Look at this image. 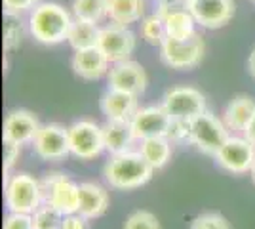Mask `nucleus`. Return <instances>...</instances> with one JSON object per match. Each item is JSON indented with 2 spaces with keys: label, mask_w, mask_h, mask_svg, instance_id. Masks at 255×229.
Returning a JSON list of instances; mask_svg holds the SVG:
<instances>
[{
  "label": "nucleus",
  "mask_w": 255,
  "mask_h": 229,
  "mask_svg": "<svg viewBox=\"0 0 255 229\" xmlns=\"http://www.w3.org/2000/svg\"><path fill=\"white\" fill-rule=\"evenodd\" d=\"M152 172L154 168L149 164V161L141 153L133 151L111 155V159L105 164V180L109 182V186L120 191H129L145 186L152 178Z\"/></svg>",
  "instance_id": "obj_1"
},
{
  "label": "nucleus",
  "mask_w": 255,
  "mask_h": 229,
  "mask_svg": "<svg viewBox=\"0 0 255 229\" xmlns=\"http://www.w3.org/2000/svg\"><path fill=\"white\" fill-rule=\"evenodd\" d=\"M73 25L71 13L55 2H40L31 10L29 31L40 44H59L67 40Z\"/></svg>",
  "instance_id": "obj_2"
},
{
  "label": "nucleus",
  "mask_w": 255,
  "mask_h": 229,
  "mask_svg": "<svg viewBox=\"0 0 255 229\" xmlns=\"http://www.w3.org/2000/svg\"><path fill=\"white\" fill-rule=\"evenodd\" d=\"M42 203L55 207L63 214H76L80 207V186L63 172H46L40 180Z\"/></svg>",
  "instance_id": "obj_3"
},
{
  "label": "nucleus",
  "mask_w": 255,
  "mask_h": 229,
  "mask_svg": "<svg viewBox=\"0 0 255 229\" xmlns=\"http://www.w3.org/2000/svg\"><path fill=\"white\" fill-rule=\"evenodd\" d=\"M4 201L10 212L32 214L42 205V189L40 182L31 174H15L6 180L4 187Z\"/></svg>",
  "instance_id": "obj_4"
},
{
  "label": "nucleus",
  "mask_w": 255,
  "mask_h": 229,
  "mask_svg": "<svg viewBox=\"0 0 255 229\" xmlns=\"http://www.w3.org/2000/svg\"><path fill=\"white\" fill-rule=\"evenodd\" d=\"M204 57V42L194 33L187 38H164L160 44V59L171 69L189 71L194 69Z\"/></svg>",
  "instance_id": "obj_5"
},
{
  "label": "nucleus",
  "mask_w": 255,
  "mask_h": 229,
  "mask_svg": "<svg viewBox=\"0 0 255 229\" xmlns=\"http://www.w3.org/2000/svg\"><path fill=\"white\" fill-rule=\"evenodd\" d=\"M229 130L217 117H213L212 113L204 111L202 115H198L196 119L191 120V138L189 142L196 145L200 151L208 155H215L225 142L229 140Z\"/></svg>",
  "instance_id": "obj_6"
},
{
  "label": "nucleus",
  "mask_w": 255,
  "mask_h": 229,
  "mask_svg": "<svg viewBox=\"0 0 255 229\" xmlns=\"http://www.w3.org/2000/svg\"><path fill=\"white\" fill-rule=\"evenodd\" d=\"M162 107L171 119L192 120L206 111V98L196 88L177 86L164 94Z\"/></svg>",
  "instance_id": "obj_7"
},
{
  "label": "nucleus",
  "mask_w": 255,
  "mask_h": 229,
  "mask_svg": "<svg viewBox=\"0 0 255 229\" xmlns=\"http://www.w3.org/2000/svg\"><path fill=\"white\" fill-rule=\"evenodd\" d=\"M69 147L76 159L90 161L101 155L105 149L103 142V128H99L96 122L80 120L69 128Z\"/></svg>",
  "instance_id": "obj_8"
},
{
  "label": "nucleus",
  "mask_w": 255,
  "mask_h": 229,
  "mask_svg": "<svg viewBox=\"0 0 255 229\" xmlns=\"http://www.w3.org/2000/svg\"><path fill=\"white\" fill-rule=\"evenodd\" d=\"M97 46L107 55L111 63H120L129 59V55L135 50V34L124 25L111 23L101 27L99 31V42Z\"/></svg>",
  "instance_id": "obj_9"
},
{
  "label": "nucleus",
  "mask_w": 255,
  "mask_h": 229,
  "mask_svg": "<svg viewBox=\"0 0 255 229\" xmlns=\"http://www.w3.org/2000/svg\"><path fill=\"white\" fill-rule=\"evenodd\" d=\"M217 164L231 174H246L255 163V145L246 138H229L213 155Z\"/></svg>",
  "instance_id": "obj_10"
},
{
  "label": "nucleus",
  "mask_w": 255,
  "mask_h": 229,
  "mask_svg": "<svg viewBox=\"0 0 255 229\" xmlns=\"http://www.w3.org/2000/svg\"><path fill=\"white\" fill-rule=\"evenodd\" d=\"M32 147H34V153L44 161H61L71 153L69 128H63L59 124L40 126L36 138L32 140Z\"/></svg>",
  "instance_id": "obj_11"
},
{
  "label": "nucleus",
  "mask_w": 255,
  "mask_h": 229,
  "mask_svg": "<svg viewBox=\"0 0 255 229\" xmlns=\"http://www.w3.org/2000/svg\"><path fill=\"white\" fill-rule=\"evenodd\" d=\"M109 88L111 90H120V92H128L133 96H141L147 88V73L145 69L135 63V61H120L109 69Z\"/></svg>",
  "instance_id": "obj_12"
},
{
  "label": "nucleus",
  "mask_w": 255,
  "mask_h": 229,
  "mask_svg": "<svg viewBox=\"0 0 255 229\" xmlns=\"http://www.w3.org/2000/svg\"><path fill=\"white\" fill-rule=\"evenodd\" d=\"M189 10L204 29H219L233 19V0H191Z\"/></svg>",
  "instance_id": "obj_13"
},
{
  "label": "nucleus",
  "mask_w": 255,
  "mask_h": 229,
  "mask_svg": "<svg viewBox=\"0 0 255 229\" xmlns=\"http://www.w3.org/2000/svg\"><path fill=\"white\" fill-rule=\"evenodd\" d=\"M170 120L171 117L162 105H150V107L137 109V113L129 122H131V130L135 134V138L145 140V138H154V136H166Z\"/></svg>",
  "instance_id": "obj_14"
},
{
  "label": "nucleus",
  "mask_w": 255,
  "mask_h": 229,
  "mask_svg": "<svg viewBox=\"0 0 255 229\" xmlns=\"http://www.w3.org/2000/svg\"><path fill=\"white\" fill-rule=\"evenodd\" d=\"M40 130V124L36 117L32 115L31 111H11L10 115L4 120V130H2V136L4 140H10V142H15L23 145L27 142H32L36 138V134Z\"/></svg>",
  "instance_id": "obj_15"
},
{
  "label": "nucleus",
  "mask_w": 255,
  "mask_h": 229,
  "mask_svg": "<svg viewBox=\"0 0 255 229\" xmlns=\"http://www.w3.org/2000/svg\"><path fill=\"white\" fill-rule=\"evenodd\" d=\"M101 111L109 120L129 122L137 113V96L109 88V92L101 98Z\"/></svg>",
  "instance_id": "obj_16"
},
{
  "label": "nucleus",
  "mask_w": 255,
  "mask_h": 229,
  "mask_svg": "<svg viewBox=\"0 0 255 229\" xmlns=\"http://www.w3.org/2000/svg\"><path fill=\"white\" fill-rule=\"evenodd\" d=\"M109 59L101 52L99 46L94 48H86V50H76L73 57V69L78 76H82L86 80H97L101 76L109 73Z\"/></svg>",
  "instance_id": "obj_17"
},
{
  "label": "nucleus",
  "mask_w": 255,
  "mask_h": 229,
  "mask_svg": "<svg viewBox=\"0 0 255 229\" xmlns=\"http://www.w3.org/2000/svg\"><path fill=\"white\" fill-rule=\"evenodd\" d=\"M109 208V193L97 184H80V207L78 214L88 220L103 216Z\"/></svg>",
  "instance_id": "obj_18"
},
{
  "label": "nucleus",
  "mask_w": 255,
  "mask_h": 229,
  "mask_svg": "<svg viewBox=\"0 0 255 229\" xmlns=\"http://www.w3.org/2000/svg\"><path fill=\"white\" fill-rule=\"evenodd\" d=\"M133 140H135V134L131 130V122L109 120L103 126V142H105V149L111 155L128 151Z\"/></svg>",
  "instance_id": "obj_19"
},
{
  "label": "nucleus",
  "mask_w": 255,
  "mask_h": 229,
  "mask_svg": "<svg viewBox=\"0 0 255 229\" xmlns=\"http://www.w3.org/2000/svg\"><path fill=\"white\" fill-rule=\"evenodd\" d=\"M145 13L143 0H107V17L111 23L129 27L137 23Z\"/></svg>",
  "instance_id": "obj_20"
},
{
  "label": "nucleus",
  "mask_w": 255,
  "mask_h": 229,
  "mask_svg": "<svg viewBox=\"0 0 255 229\" xmlns=\"http://www.w3.org/2000/svg\"><path fill=\"white\" fill-rule=\"evenodd\" d=\"M255 115V101L248 96H236L231 99V103L225 109V126L229 130H240L244 132L246 126Z\"/></svg>",
  "instance_id": "obj_21"
},
{
  "label": "nucleus",
  "mask_w": 255,
  "mask_h": 229,
  "mask_svg": "<svg viewBox=\"0 0 255 229\" xmlns=\"http://www.w3.org/2000/svg\"><path fill=\"white\" fill-rule=\"evenodd\" d=\"M164 19V27H166V36L168 38H187L196 33L194 25L196 19L192 17L189 8H175V10L168 11L164 15H160Z\"/></svg>",
  "instance_id": "obj_22"
},
{
  "label": "nucleus",
  "mask_w": 255,
  "mask_h": 229,
  "mask_svg": "<svg viewBox=\"0 0 255 229\" xmlns=\"http://www.w3.org/2000/svg\"><path fill=\"white\" fill-rule=\"evenodd\" d=\"M99 27L94 21H86V19H73L71 31L67 36V42L71 44L75 50H86V48H94L99 42Z\"/></svg>",
  "instance_id": "obj_23"
},
{
  "label": "nucleus",
  "mask_w": 255,
  "mask_h": 229,
  "mask_svg": "<svg viewBox=\"0 0 255 229\" xmlns=\"http://www.w3.org/2000/svg\"><path fill=\"white\" fill-rule=\"evenodd\" d=\"M139 153L149 161V164L158 170L162 166H166V163L171 157V142L166 136H154V138H145L141 140V149Z\"/></svg>",
  "instance_id": "obj_24"
},
{
  "label": "nucleus",
  "mask_w": 255,
  "mask_h": 229,
  "mask_svg": "<svg viewBox=\"0 0 255 229\" xmlns=\"http://www.w3.org/2000/svg\"><path fill=\"white\" fill-rule=\"evenodd\" d=\"M25 38V23L19 13L4 11V50H15Z\"/></svg>",
  "instance_id": "obj_25"
},
{
  "label": "nucleus",
  "mask_w": 255,
  "mask_h": 229,
  "mask_svg": "<svg viewBox=\"0 0 255 229\" xmlns=\"http://www.w3.org/2000/svg\"><path fill=\"white\" fill-rule=\"evenodd\" d=\"M31 216H32V226H34V229H61L65 214L59 212L52 205L42 203L40 207L32 212Z\"/></svg>",
  "instance_id": "obj_26"
},
{
  "label": "nucleus",
  "mask_w": 255,
  "mask_h": 229,
  "mask_svg": "<svg viewBox=\"0 0 255 229\" xmlns=\"http://www.w3.org/2000/svg\"><path fill=\"white\" fill-rule=\"evenodd\" d=\"M73 13L78 19L86 21H101L107 15V0H75Z\"/></svg>",
  "instance_id": "obj_27"
},
{
  "label": "nucleus",
  "mask_w": 255,
  "mask_h": 229,
  "mask_svg": "<svg viewBox=\"0 0 255 229\" xmlns=\"http://www.w3.org/2000/svg\"><path fill=\"white\" fill-rule=\"evenodd\" d=\"M141 36L152 46H160L166 38V27H164V19L154 11L152 15L145 17L141 21Z\"/></svg>",
  "instance_id": "obj_28"
},
{
  "label": "nucleus",
  "mask_w": 255,
  "mask_h": 229,
  "mask_svg": "<svg viewBox=\"0 0 255 229\" xmlns=\"http://www.w3.org/2000/svg\"><path fill=\"white\" fill-rule=\"evenodd\" d=\"M124 229H160V224L152 212L137 210V212L128 216Z\"/></svg>",
  "instance_id": "obj_29"
},
{
  "label": "nucleus",
  "mask_w": 255,
  "mask_h": 229,
  "mask_svg": "<svg viewBox=\"0 0 255 229\" xmlns=\"http://www.w3.org/2000/svg\"><path fill=\"white\" fill-rule=\"evenodd\" d=\"M191 229H231L229 222L219 212H206L192 220Z\"/></svg>",
  "instance_id": "obj_30"
},
{
  "label": "nucleus",
  "mask_w": 255,
  "mask_h": 229,
  "mask_svg": "<svg viewBox=\"0 0 255 229\" xmlns=\"http://www.w3.org/2000/svg\"><path fill=\"white\" fill-rule=\"evenodd\" d=\"M166 138L173 142H183V140H189L191 138V120H181V119H171L168 132H166Z\"/></svg>",
  "instance_id": "obj_31"
},
{
  "label": "nucleus",
  "mask_w": 255,
  "mask_h": 229,
  "mask_svg": "<svg viewBox=\"0 0 255 229\" xmlns=\"http://www.w3.org/2000/svg\"><path fill=\"white\" fill-rule=\"evenodd\" d=\"M4 229H34L31 214H19L10 212L4 220Z\"/></svg>",
  "instance_id": "obj_32"
},
{
  "label": "nucleus",
  "mask_w": 255,
  "mask_h": 229,
  "mask_svg": "<svg viewBox=\"0 0 255 229\" xmlns=\"http://www.w3.org/2000/svg\"><path fill=\"white\" fill-rule=\"evenodd\" d=\"M21 151V145L10 140H4V170H10L11 166L15 164L17 157Z\"/></svg>",
  "instance_id": "obj_33"
},
{
  "label": "nucleus",
  "mask_w": 255,
  "mask_h": 229,
  "mask_svg": "<svg viewBox=\"0 0 255 229\" xmlns=\"http://www.w3.org/2000/svg\"><path fill=\"white\" fill-rule=\"evenodd\" d=\"M4 2V10L13 11V13H23L27 10H32L38 0H2Z\"/></svg>",
  "instance_id": "obj_34"
},
{
  "label": "nucleus",
  "mask_w": 255,
  "mask_h": 229,
  "mask_svg": "<svg viewBox=\"0 0 255 229\" xmlns=\"http://www.w3.org/2000/svg\"><path fill=\"white\" fill-rule=\"evenodd\" d=\"M61 229H90L88 218H84L82 214H65Z\"/></svg>",
  "instance_id": "obj_35"
},
{
  "label": "nucleus",
  "mask_w": 255,
  "mask_h": 229,
  "mask_svg": "<svg viewBox=\"0 0 255 229\" xmlns=\"http://www.w3.org/2000/svg\"><path fill=\"white\" fill-rule=\"evenodd\" d=\"M244 138L248 140V142H252L255 145V115H254V119L250 120V124L246 126V130H244Z\"/></svg>",
  "instance_id": "obj_36"
},
{
  "label": "nucleus",
  "mask_w": 255,
  "mask_h": 229,
  "mask_svg": "<svg viewBox=\"0 0 255 229\" xmlns=\"http://www.w3.org/2000/svg\"><path fill=\"white\" fill-rule=\"evenodd\" d=\"M248 71L252 76H255V50L250 54V59H248Z\"/></svg>",
  "instance_id": "obj_37"
},
{
  "label": "nucleus",
  "mask_w": 255,
  "mask_h": 229,
  "mask_svg": "<svg viewBox=\"0 0 255 229\" xmlns=\"http://www.w3.org/2000/svg\"><path fill=\"white\" fill-rule=\"evenodd\" d=\"M250 174H252V180H254V184H255V163H254V166H252V170H250Z\"/></svg>",
  "instance_id": "obj_38"
},
{
  "label": "nucleus",
  "mask_w": 255,
  "mask_h": 229,
  "mask_svg": "<svg viewBox=\"0 0 255 229\" xmlns=\"http://www.w3.org/2000/svg\"><path fill=\"white\" fill-rule=\"evenodd\" d=\"M185 2H187V4H189V2H191V0H185Z\"/></svg>",
  "instance_id": "obj_39"
},
{
  "label": "nucleus",
  "mask_w": 255,
  "mask_h": 229,
  "mask_svg": "<svg viewBox=\"0 0 255 229\" xmlns=\"http://www.w3.org/2000/svg\"><path fill=\"white\" fill-rule=\"evenodd\" d=\"M252 2H254V4H255V0H252Z\"/></svg>",
  "instance_id": "obj_40"
}]
</instances>
